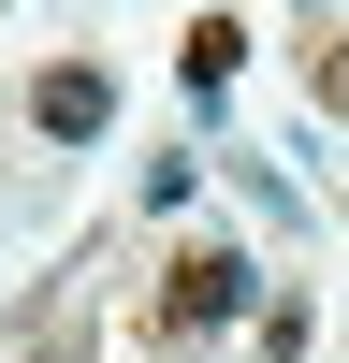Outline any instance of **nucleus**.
<instances>
[{
    "instance_id": "obj_1",
    "label": "nucleus",
    "mask_w": 349,
    "mask_h": 363,
    "mask_svg": "<svg viewBox=\"0 0 349 363\" xmlns=\"http://www.w3.org/2000/svg\"><path fill=\"white\" fill-rule=\"evenodd\" d=\"M248 306H262V262L248 247H189L160 277V335H218V320H248Z\"/></svg>"
},
{
    "instance_id": "obj_2",
    "label": "nucleus",
    "mask_w": 349,
    "mask_h": 363,
    "mask_svg": "<svg viewBox=\"0 0 349 363\" xmlns=\"http://www.w3.org/2000/svg\"><path fill=\"white\" fill-rule=\"evenodd\" d=\"M29 116H44V145H87V131L116 116V73H87V58H58V73L29 87Z\"/></svg>"
},
{
    "instance_id": "obj_3",
    "label": "nucleus",
    "mask_w": 349,
    "mask_h": 363,
    "mask_svg": "<svg viewBox=\"0 0 349 363\" xmlns=\"http://www.w3.org/2000/svg\"><path fill=\"white\" fill-rule=\"evenodd\" d=\"M233 58H248V29H233V15H204V29H189V102H218V73H233Z\"/></svg>"
},
{
    "instance_id": "obj_4",
    "label": "nucleus",
    "mask_w": 349,
    "mask_h": 363,
    "mask_svg": "<svg viewBox=\"0 0 349 363\" xmlns=\"http://www.w3.org/2000/svg\"><path fill=\"white\" fill-rule=\"evenodd\" d=\"M58 363H73V349H58Z\"/></svg>"
}]
</instances>
